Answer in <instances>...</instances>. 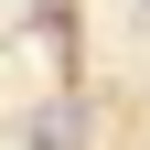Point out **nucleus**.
I'll use <instances>...</instances> for the list:
<instances>
[{
	"instance_id": "f257e3e1",
	"label": "nucleus",
	"mask_w": 150,
	"mask_h": 150,
	"mask_svg": "<svg viewBox=\"0 0 150 150\" xmlns=\"http://www.w3.org/2000/svg\"><path fill=\"white\" fill-rule=\"evenodd\" d=\"M75 139H86V107H75V97H64V107H43V129H32V150H75Z\"/></svg>"
}]
</instances>
